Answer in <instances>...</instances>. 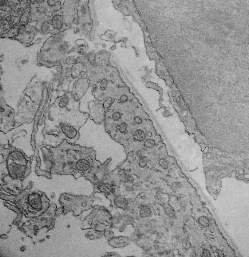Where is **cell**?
Instances as JSON below:
<instances>
[{
    "mask_svg": "<svg viewBox=\"0 0 249 257\" xmlns=\"http://www.w3.org/2000/svg\"><path fill=\"white\" fill-rule=\"evenodd\" d=\"M28 202L30 206L35 209H40L41 208L40 197L37 194H32L28 197Z\"/></svg>",
    "mask_w": 249,
    "mask_h": 257,
    "instance_id": "1",
    "label": "cell"
},
{
    "mask_svg": "<svg viewBox=\"0 0 249 257\" xmlns=\"http://www.w3.org/2000/svg\"><path fill=\"white\" fill-rule=\"evenodd\" d=\"M62 130L65 134L69 138H74L77 134L76 130L69 125H62Z\"/></svg>",
    "mask_w": 249,
    "mask_h": 257,
    "instance_id": "2",
    "label": "cell"
},
{
    "mask_svg": "<svg viewBox=\"0 0 249 257\" xmlns=\"http://www.w3.org/2000/svg\"><path fill=\"white\" fill-rule=\"evenodd\" d=\"M76 167L80 171H87L90 169V164L88 161L85 159H81L76 163Z\"/></svg>",
    "mask_w": 249,
    "mask_h": 257,
    "instance_id": "3",
    "label": "cell"
},
{
    "mask_svg": "<svg viewBox=\"0 0 249 257\" xmlns=\"http://www.w3.org/2000/svg\"><path fill=\"white\" fill-rule=\"evenodd\" d=\"M115 202L117 206L123 208V209L126 208L127 205H128V202H127V200H125V198H124L123 196H121L115 198Z\"/></svg>",
    "mask_w": 249,
    "mask_h": 257,
    "instance_id": "4",
    "label": "cell"
},
{
    "mask_svg": "<svg viewBox=\"0 0 249 257\" xmlns=\"http://www.w3.org/2000/svg\"><path fill=\"white\" fill-rule=\"evenodd\" d=\"M146 137V134L145 133L141 131V130H137L136 131L134 132V134H133V138L134 140L137 141H142L143 140H144V138Z\"/></svg>",
    "mask_w": 249,
    "mask_h": 257,
    "instance_id": "5",
    "label": "cell"
},
{
    "mask_svg": "<svg viewBox=\"0 0 249 257\" xmlns=\"http://www.w3.org/2000/svg\"><path fill=\"white\" fill-rule=\"evenodd\" d=\"M52 24L56 28H61L62 27V20L60 16L56 15L52 18Z\"/></svg>",
    "mask_w": 249,
    "mask_h": 257,
    "instance_id": "6",
    "label": "cell"
},
{
    "mask_svg": "<svg viewBox=\"0 0 249 257\" xmlns=\"http://www.w3.org/2000/svg\"><path fill=\"white\" fill-rule=\"evenodd\" d=\"M100 189L102 190V192H105L106 194H110V193L113 192V190L112 188V187L109 186V184H101L100 186Z\"/></svg>",
    "mask_w": 249,
    "mask_h": 257,
    "instance_id": "7",
    "label": "cell"
},
{
    "mask_svg": "<svg viewBox=\"0 0 249 257\" xmlns=\"http://www.w3.org/2000/svg\"><path fill=\"white\" fill-rule=\"evenodd\" d=\"M69 98H68V96H63L61 100H60V101H59V106L61 107V108H64V107H65L67 105H68V103H69Z\"/></svg>",
    "mask_w": 249,
    "mask_h": 257,
    "instance_id": "8",
    "label": "cell"
},
{
    "mask_svg": "<svg viewBox=\"0 0 249 257\" xmlns=\"http://www.w3.org/2000/svg\"><path fill=\"white\" fill-rule=\"evenodd\" d=\"M113 102V99L110 98V97L108 98V99H106V100H105L104 103H103V107H104L105 108H109V107L112 106Z\"/></svg>",
    "mask_w": 249,
    "mask_h": 257,
    "instance_id": "9",
    "label": "cell"
},
{
    "mask_svg": "<svg viewBox=\"0 0 249 257\" xmlns=\"http://www.w3.org/2000/svg\"><path fill=\"white\" fill-rule=\"evenodd\" d=\"M127 127H128L127 124L125 123V122H122V123H121L119 125V131L121 132V133H125V132L126 131V130H127Z\"/></svg>",
    "mask_w": 249,
    "mask_h": 257,
    "instance_id": "10",
    "label": "cell"
},
{
    "mask_svg": "<svg viewBox=\"0 0 249 257\" xmlns=\"http://www.w3.org/2000/svg\"><path fill=\"white\" fill-rule=\"evenodd\" d=\"M154 145H155V142L152 140H147L144 143V146L147 148H152L154 146Z\"/></svg>",
    "mask_w": 249,
    "mask_h": 257,
    "instance_id": "11",
    "label": "cell"
},
{
    "mask_svg": "<svg viewBox=\"0 0 249 257\" xmlns=\"http://www.w3.org/2000/svg\"><path fill=\"white\" fill-rule=\"evenodd\" d=\"M107 80L106 79H103L101 81V83H100V87L102 89V90H104L106 88V86H107Z\"/></svg>",
    "mask_w": 249,
    "mask_h": 257,
    "instance_id": "12",
    "label": "cell"
},
{
    "mask_svg": "<svg viewBox=\"0 0 249 257\" xmlns=\"http://www.w3.org/2000/svg\"><path fill=\"white\" fill-rule=\"evenodd\" d=\"M147 164V159L146 157H142L141 159H140V162H139V165L141 167H144Z\"/></svg>",
    "mask_w": 249,
    "mask_h": 257,
    "instance_id": "13",
    "label": "cell"
},
{
    "mask_svg": "<svg viewBox=\"0 0 249 257\" xmlns=\"http://www.w3.org/2000/svg\"><path fill=\"white\" fill-rule=\"evenodd\" d=\"M113 118L114 121H119V120L121 118V114L119 112H115L113 115Z\"/></svg>",
    "mask_w": 249,
    "mask_h": 257,
    "instance_id": "14",
    "label": "cell"
},
{
    "mask_svg": "<svg viewBox=\"0 0 249 257\" xmlns=\"http://www.w3.org/2000/svg\"><path fill=\"white\" fill-rule=\"evenodd\" d=\"M48 28H49V26H48V23H46V22L43 23L42 24V26H41V30H42V31L43 32V33H46V32L47 31H48Z\"/></svg>",
    "mask_w": 249,
    "mask_h": 257,
    "instance_id": "15",
    "label": "cell"
},
{
    "mask_svg": "<svg viewBox=\"0 0 249 257\" xmlns=\"http://www.w3.org/2000/svg\"><path fill=\"white\" fill-rule=\"evenodd\" d=\"M127 100H128V97H127V96H125V95H122L121 97H120V99L119 100V103H121V102H126Z\"/></svg>",
    "mask_w": 249,
    "mask_h": 257,
    "instance_id": "16",
    "label": "cell"
},
{
    "mask_svg": "<svg viewBox=\"0 0 249 257\" xmlns=\"http://www.w3.org/2000/svg\"><path fill=\"white\" fill-rule=\"evenodd\" d=\"M160 164L163 168H164V169L167 168V164H166V162L164 159H161L160 161Z\"/></svg>",
    "mask_w": 249,
    "mask_h": 257,
    "instance_id": "17",
    "label": "cell"
},
{
    "mask_svg": "<svg viewBox=\"0 0 249 257\" xmlns=\"http://www.w3.org/2000/svg\"><path fill=\"white\" fill-rule=\"evenodd\" d=\"M134 123L140 125V124H141V123H142V119H141L140 117H138V116H137V117H135V118H134Z\"/></svg>",
    "mask_w": 249,
    "mask_h": 257,
    "instance_id": "18",
    "label": "cell"
},
{
    "mask_svg": "<svg viewBox=\"0 0 249 257\" xmlns=\"http://www.w3.org/2000/svg\"><path fill=\"white\" fill-rule=\"evenodd\" d=\"M25 26H21L19 28V30H18V32L19 33H23V32L25 31Z\"/></svg>",
    "mask_w": 249,
    "mask_h": 257,
    "instance_id": "19",
    "label": "cell"
}]
</instances>
